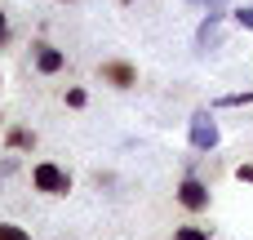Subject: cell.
I'll return each instance as SVG.
<instances>
[{
    "instance_id": "obj_1",
    "label": "cell",
    "mask_w": 253,
    "mask_h": 240,
    "mask_svg": "<svg viewBox=\"0 0 253 240\" xmlns=\"http://www.w3.org/2000/svg\"><path fill=\"white\" fill-rule=\"evenodd\" d=\"M31 187H36L40 196H67V192H71V174H67L62 165H53V160H40V165L31 169Z\"/></svg>"
},
{
    "instance_id": "obj_2",
    "label": "cell",
    "mask_w": 253,
    "mask_h": 240,
    "mask_svg": "<svg viewBox=\"0 0 253 240\" xmlns=\"http://www.w3.org/2000/svg\"><path fill=\"white\" fill-rule=\"evenodd\" d=\"M187 134H191V147H196V151H213V147L222 143V129H218V120H213V111H205V107L191 116Z\"/></svg>"
},
{
    "instance_id": "obj_3",
    "label": "cell",
    "mask_w": 253,
    "mask_h": 240,
    "mask_svg": "<svg viewBox=\"0 0 253 240\" xmlns=\"http://www.w3.org/2000/svg\"><path fill=\"white\" fill-rule=\"evenodd\" d=\"M98 76H102V85H111V89H133V85H138V67L125 62V58H107V62L98 67Z\"/></svg>"
},
{
    "instance_id": "obj_4",
    "label": "cell",
    "mask_w": 253,
    "mask_h": 240,
    "mask_svg": "<svg viewBox=\"0 0 253 240\" xmlns=\"http://www.w3.org/2000/svg\"><path fill=\"white\" fill-rule=\"evenodd\" d=\"M178 205L191 209V214H205V209H209V187H205L200 178H182V183H178Z\"/></svg>"
},
{
    "instance_id": "obj_5",
    "label": "cell",
    "mask_w": 253,
    "mask_h": 240,
    "mask_svg": "<svg viewBox=\"0 0 253 240\" xmlns=\"http://www.w3.org/2000/svg\"><path fill=\"white\" fill-rule=\"evenodd\" d=\"M218 45H222V13H205V22L196 27V49L209 53V49H218Z\"/></svg>"
},
{
    "instance_id": "obj_6",
    "label": "cell",
    "mask_w": 253,
    "mask_h": 240,
    "mask_svg": "<svg viewBox=\"0 0 253 240\" xmlns=\"http://www.w3.org/2000/svg\"><path fill=\"white\" fill-rule=\"evenodd\" d=\"M62 67H67V53L40 40V45H36V71H40V76H58Z\"/></svg>"
},
{
    "instance_id": "obj_7",
    "label": "cell",
    "mask_w": 253,
    "mask_h": 240,
    "mask_svg": "<svg viewBox=\"0 0 253 240\" xmlns=\"http://www.w3.org/2000/svg\"><path fill=\"white\" fill-rule=\"evenodd\" d=\"M4 147H9V151H31V147H36V134H31V129H9V134H4Z\"/></svg>"
},
{
    "instance_id": "obj_8",
    "label": "cell",
    "mask_w": 253,
    "mask_h": 240,
    "mask_svg": "<svg viewBox=\"0 0 253 240\" xmlns=\"http://www.w3.org/2000/svg\"><path fill=\"white\" fill-rule=\"evenodd\" d=\"M213 107H253V89H245V94H222Z\"/></svg>"
},
{
    "instance_id": "obj_9",
    "label": "cell",
    "mask_w": 253,
    "mask_h": 240,
    "mask_svg": "<svg viewBox=\"0 0 253 240\" xmlns=\"http://www.w3.org/2000/svg\"><path fill=\"white\" fill-rule=\"evenodd\" d=\"M0 240H31V232L18 223H0Z\"/></svg>"
},
{
    "instance_id": "obj_10",
    "label": "cell",
    "mask_w": 253,
    "mask_h": 240,
    "mask_svg": "<svg viewBox=\"0 0 253 240\" xmlns=\"http://www.w3.org/2000/svg\"><path fill=\"white\" fill-rule=\"evenodd\" d=\"M231 18H236V27L253 31V4H240V9H231Z\"/></svg>"
},
{
    "instance_id": "obj_11",
    "label": "cell",
    "mask_w": 253,
    "mask_h": 240,
    "mask_svg": "<svg viewBox=\"0 0 253 240\" xmlns=\"http://www.w3.org/2000/svg\"><path fill=\"white\" fill-rule=\"evenodd\" d=\"M173 240H209V232H205V227H178Z\"/></svg>"
},
{
    "instance_id": "obj_12",
    "label": "cell",
    "mask_w": 253,
    "mask_h": 240,
    "mask_svg": "<svg viewBox=\"0 0 253 240\" xmlns=\"http://www.w3.org/2000/svg\"><path fill=\"white\" fill-rule=\"evenodd\" d=\"M187 4H200L205 13H227V4H231V0H187Z\"/></svg>"
},
{
    "instance_id": "obj_13",
    "label": "cell",
    "mask_w": 253,
    "mask_h": 240,
    "mask_svg": "<svg viewBox=\"0 0 253 240\" xmlns=\"http://www.w3.org/2000/svg\"><path fill=\"white\" fill-rule=\"evenodd\" d=\"M84 102H89V94H84L80 85H76V89H67V107H76V111H80Z\"/></svg>"
},
{
    "instance_id": "obj_14",
    "label": "cell",
    "mask_w": 253,
    "mask_h": 240,
    "mask_svg": "<svg viewBox=\"0 0 253 240\" xmlns=\"http://www.w3.org/2000/svg\"><path fill=\"white\" fill-rule=\"evenodd\" d=\"M236 178H240V183H249V187H253V165H240V169H236Z\"/></svg>"
},
{
    "instance_id": "obj_15",
    "label": "cell",
    "mask_w": 253,
    "mask_h": 240,
    "mask_svg": "<svg viewBox=\"0 0 253 240\" xmlns=\"http://www.w3.org/2000/svg\"><path fill=\"white\" fill-rule=\"evenodd\" d=\"M4 40H9V18L0 13V45H4Z\"/></svg>"
},
{
    "instance_id": "obj_16",
    "label": "cell",
    "mask_w": 253,
    "mask_h": 240,
    "mask_svg": "<svg viewBox=\"0 0 253 240\" xmlns=\"http://www.w3.org/2000/svg\"><path fill=\"white\" fill-rule=\"evenodd\" d=\"M120 4H133V0H120Z\"/></svg>"
},
{
    "instance_id": "obj_17",
    "label": "cell",
    "mask_w": 253,
    "mask_h": 240,
    "mask_svg": "<svg viewBox=\"0 0 253 240\" xmlns=\"http://www.w3.org/2000/svg\"><path fill=\"white\" fill-rule=\"evenodd\" d=\"M0 80H4V67H0Z\"/></svg>"
}]
</instances>
